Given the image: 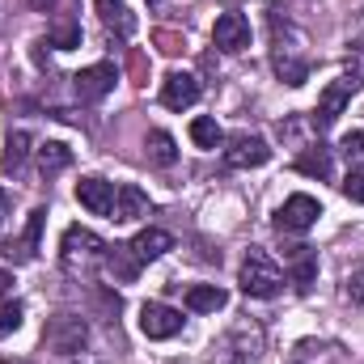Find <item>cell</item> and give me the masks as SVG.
<instances>
[{
    "instance_id": "obj_1",
    "label": "cell",
    "mask_w": 364,
    "mask_h": 364,
    "mask_svg": "<svg viewBox=\"0 0 364 364\" xmlns=\"http://www.w3.org/2000/svg\"><path fill=\"white\" fill-rule=\"evenodd\" d=\"M106 242L93 233V229H81V225H73V229H64V237H60V267L68 275H77V279H90L102 263H106Z\"/></svg>"
},
{
    "instance_id": "obj_2",
    "label": "cell",
    "mask_w": 364,
    "mask_h": 364,
    "mask_svg": "<svg viewBox=\"0 0 364 364\" xmlns=\"http://www.w3.org/2000/svg\"><path fill=\"white\" fill-rule=\"evenodd\" d=\"M272 68H275V77H279L284 85H305V81H309L305 43H301V34H296L288 21H284V30H279L275 9H272Z\"/></svg>"
},
{
    "instance_id": "obj_3",
    "label": "cell",
    "mask_w": 364,
    "mask_h": 364,
    "mask_svg": "<svg viewBox=\"0 0 364 364\" xmlns=\"http://www.w3.org/2000/svg\"><path fill=\"white\" fill-rule=\"evenodd\" d=\"M237 284H242L246 296H255V301H272V296H279V288H284V272H279V263H275L267 250L250 246L246 259H242Z\"/></svg>"
},
{
    "instance_id": "obj_4",
    "label": "cell",
    "mask_w": 364,
    "mask_h": 364,
    "mask_svg": "<svg viewBox=\"0 0 364 364\" xmlns=\"http://www.w3.org/2000/svg\"><path fill=\"white\" fill-rule=\"evenodd\" d=\"M263 352V331L255 322H237L233 331H225L212 352H208V364H255Z\"/></svg>"
},
{
    "instance_id": "obj_5",
    "label": "cell",
    "mask_w": 364,
    "mask_h": 364,
    "mask_svg": "<svg viewBox=\"0 0 364 364\" xmlns=\"http://www.w3.org/2000/svg\"><path fill=\"white\" fill-rule=\"evenodd\" d=\"M43 348L55 356H81L90 348V322L81 314H55L43 326Z\"/></svg>"
},
{
    "instance_id": "obj_6",
    "label": "cell",
    "mask_w": 364,
    "mask_h": 364,
    "mask_svg": "<svg viewBox=\"0 0 364 364\" xmlns=\"http://www.w3.org/2000/svg\"><path fill=\"white\" fill-rule=\"evenodd\" d=\"M360 90V77L356 73H343V77H335L322 97H318V110H314V127L318 132H326V127H335V119L348 110V102H352V93Z\"/></svg>"
},
{
    "instance_id": "obj_7",
    "label": "cell",
    "mask_w": 364,
    "mask_h": 364,
    "mask_svg": "<svg viewBox=\"0 0 364 364\" xmlns=\"http://www.w3.org/2000/svg\"><path fill=\"white\" fill-rule=\"evenodd\" d=\"M318 216H322V208H318L314 195H288L284 208L275 212V225H279L284 233H305V229L318 225Z\"/></svg>"
},
{
    "instance_id": "obj_8",
    "label": "cell",
    "mask_w": 364,
    "mask_h": 364,
    "mask_svg": "<svg viewBox=\"0 0 364 364\" xmlns=\"http://www.w3.org/2000/svg\"><path fill=\"white\" fill-rule=\"evenodd\" d=\"M267 161H272L267 140L263 136H250V132L233 136L229 149H225V166H233V170H255V166H267Z\"/></svg>"
},
{
    "instance_id": "obj_9",
    "label": "cell",
    "mask_w": 364,
    "mask_h": 364,
    "mask_svg": "<svg viewBox=\"0 0 364 364\" xmlns=\"http://www.w3.org/2000/svg\"><path fill=\"white\" fill-rule=\"evenodd\" d=\"M140 331L149 339H174L182 331V314L174 305H161V301H144L140 305Z\"/></svg>"
},
{
    "instance_id": "obj_10",
    "label": "cell",
    "mask_w": 364,
    "mask_h": 364,
    "mask_svg": "<svg viewBox=\"0 0 364 364\" xmlns=\"http://www.w3.org/2000/svg\"><path fill=\"white\" fill-rule=\"evenodd\" d=\"M212 43H216L220 51H246V47H250V17L237 13V9L220 13L216 26H212Z\"/></svg>"
},
{
    "instance_id": "obj_11",
    "label": "cell",
    "mask_w": 364,
    "mask_h": 364,
    "mask_svg": "<svg viewBox=\"0 0 364 364\" xmlns=\"http://www.w3.org/2000/svg\"><path fill=\"white\" fill-rule=\"evenodd\" d=\"M114 81H119L114 64H90V68H81V73L73 77V90H77L81 102H102L106 93L114 90Z\"/></svg>"
},
{
    "instance_id": "obj_12",
    "label": "cell",
    "mask_w": 364,
    "mask_h": 364,
    "mask_svg": "<svg viewBox=\"0 0 364 364\" xmlns=\"http://www.w3.org/2000/svg\"><path fill=\"white\" fill-rule=\"evenodd\" d=\"M43 220H47V208H34V212H30V220H26V229H21V237H9L0 255H4L9 263H30V259L38 255V233H43Z\"/></svg>"
},
{
    "instance_id": "obj_13",
    "label": "cell",
    "mask_w": 364,
    "mask_h": 364,
    "mask_svg": "<svg viewBox=\"0 0 364 364\" xmlns=\"http://www.w3.org/2000/svg\"><path fill=\"white\" fill-rule=\"evenodd\" d=\"M199 77H191V73H170L166 81H161V106H170V110H186V106H195L199 102Z\"/></svg>"
},
{
    "instance_id": "obj_14",
    "label": "cell",
    "mask_w": 364,
    "mask_h": 364,
    "mask_svg": "<svg viewBox=\"0 0 364 364\" xmlns=\"http://www.w3.org/2000/svg\"><path fill=\"white\" fill-rule=\"evenodd\" d=\"M93 9H97V17H102V26L114 34V38H132L136 34V13L123 4V0H93Z\"/></svg>"
},
{
    "instance_id": "obj_15",
    "label": "cell",
    "mask_w": 364,
    "mask_h": 364,
    "mask_svg": "<svg viewBox=\"0 0 364 364\" xmlns=\"http://www.w3.org/2000/svg\"><path fill=\"white\" fill-rule=\"evenodd\" d=\"M77 199H81V208H90L93 216H110L114 212V182L81 178L77 182Z\"/></svg>"
},
{
    "instance_id": "obj_16",
    "label": "cell",
    "mask_w": 364,
    "mask_h": 364,
    "mask_svg": "<svg viewBox=\"0 0 364 364\" xmlns=\"http://www.w3.org/2000/svg\"><path fill=\"white\" fill-rule=\"evenodd\" d=\"M127 246H132V255H136L140 263H153V259H161V255L174 250V237H170L166 229H140Z\"/></svg>"
},
{
    "instance_id": "obj_17",
    "label": "cell",
    "mask_w": 364,
    "mask_h": 364,
    "mask_svg": "<svg viewBox=\"0 0 364 364\" xmlns=\"http://www.w3.org/2000/svg\"><path fill=\"white\" fill-rule=\"evenodd\" d=\"M140 216H149V195H144L140 186L123 182V186L114 191V212H110V220H140Z\"/></svg>"
},
{
    "instance_id": "obj_18",
    "label": "cell",
    "mask_w": 364,
    "mask_h": 364,
    "mask_svg": "<svg viewBox=\"0 0 364 364\" xmlns=\"http://www.w3.org/2000/svg\"><path fill=\"white\" fill-rule=\"evenodd\" d=\"M225 301H229V292L216 288V284H195V288H186V309H191V314H216V309H225Z\"/></svg>"
},
{
    "instance_id": "obj_19",
    "label": "cell",
    "mask_w": 364,
    "mask_h": 364,
    "mask_svg": "<svg viewBox=\"0 0 364 364\" xmlns=\"http://www.w3.org/2000/svg\"><path fill=\"white\" fill-rule=\"evenodd\" d=\"M102 267L114 275L119 284H132V279H136V272H140L144 263H140V259L132 255V246H110V250H106V263H102Z\"/></svg>"
},
{
    "instance_id": "obj_20",
    "label": "cell",
    "mask_w": 364,
    "mask_h": 364,
    "mask_svg": "<svg viewBox=\"0 0 364 364\" xmlns=\"http://www.w3.org/2000/svg\"><path fill=\"white\" fill-rule=\"evenodd\" d=\"M38 170L51 178V174H60V170H68V161H73V149L68 144H60V140H47V144H38Z\"/></svg>"
},
{
    "instance_id": "obj_21",
    "label": "cell",
    "mask_w": 364,
    "mask_h": 364,
    "mask_svg": "<svg viewBox=\"0 0 364 364\" xmlns=\"http://www.w3.org/2000/svg\"><path fill=\"white\" fill-rule=\"evenodd\" d=\"M296 170L301 174H309V178H331V149H322V144H309L301 157H296Z\"/></svg>"
},
{
    "instance_id": "obj_22",
    "label": "cell",
    "mask_w": 364,
    "mask_h": 364,
    "mask_svg": "<svg viewBox=\"0 0 364 364\" xmlns=\"http://www.w3.org/2000/svg\"><path fill=\"white\" fill-rule=\"evenodd\" d=\"M26 157H30V132H13L9 144H4V174H21L26 170Z\"/></svg>"
},
{
    "instance_id": "obj_23",
    "label": "cell",
    "mask_w": 364,
    "mask_h": 364,
    "mask_svg": "<svg viewBox=\"0 0 364 364\" xmlns=\"http://www.w3.org/2000/svg\"><path fill=\"white\" fill-rule=\"evenodd\" d=\"M191 140H195L199 149H220V144H225V132H220V123H216V119L199 114V119L191 123Z\"/></svg>"
},
{
    "instance_id": "obj_24",
    "label": "cell",
    "mask_w": 364,
    "mask_h": 364,
    "mask_svg": "<svg viewBox=\"0 0 364 364\" xmlns=\"http://www.w3.org/2000/svg\"><path fill=\"white\" fill-rule=\"evenodd\" d=\"M144 149H149V157H153L157 166H174V161H178V149H174V136H170V132H149Z\"/></svg>"
},
{
    "instance_id": "obj_25",
    "label": "cell",
    "mask_w": 364,
    "mask_h": 364,
    "mask_svg": "<svg viewBox=\"0 0 364 364\" xmlns=\"http://www.w3.org/2000/svg\"><path fill=\"white\" fill-rule=\"evenodd\" d=\"M314 272H318V259L309 255V246H296V255H292V284H296V292L309 288Z\"/></svg>"
},
{
    "instance_id": "obj_26",
    "label": "cell",
    "mask_w": 364,
    "mask_h": 364,
    "mask_svg": "<svg viewBox=\"0 0 364 364\" xmlns=\"http://www.w3.org/2000/svg\"><path fill=\"white\" fill-rule=\"evenodd\" d=\"M21 314H26V305H21V301H13V296H0V335L17 331V326H21Z\"/></svg>"
},
{
    "instance_id": "obj_27",
    "label": "cell",
    "mask_w": 364,
    "mask_h": 364,
    "mask_svg": "<svg viewBox=\"0 0 364 364\" xmlns=\"http://www.w3.org/2000/svg\"><path fill=\"white\" fill-rule=\"evenodd\" d=\"M339 149L348 157V170H364V132H348Z\"/></svg>"
},
{
    "instance_id": "obj_28",
    "label": "cell",
    "mask_w": 364,
    "mask_h": 364,
    "mask_svg": "<svg viewBox=\"0 0 364 364\" xmlns=\"http://www.w3.org/2000/svg\"><path fill=\"white\" fill-rule=\"evenodd\" d=\"M51 47H60V51H68V47H81V26H73V21L55 26V30H51Z\"/></svg>"
},
{
    "instance_id": "obj_29",
    "label": "cell",
    "mask_w": 364,
    "mask_h": 364,
    "mask_svg": "<svg viewBox=\"0 0 364 364\" xmlns=\"http://www.w3.org/2000/svg\"><path fill=\"white\" fill-rule=\"evenodd\" d=\"M343 195H348L352 203H364V170H348V178H343Z\"/></svg>"
},
{
    "instance_id": "obj_30",
    "label": "cell",
    "mask_w": 364,
    "mask_h": 364,
    "mask_svg": "<svg viewBox=\"0 0 364 364\" xmlns=\"http://www.w3.org/2000/svg\"><path fill=\"white\" fill-rule=\"evenodd\" d=\"M343 296H348V301H356V305H364V267H356V272L348 275V284H343Z\"/></svg>"
},
{
    "instance_id": "obj_31",
    "label": "cell",
    "mask_w": 364,
    "mask_h": 364,
    "mask_svg": "<svg viewBox=\"0 0 364 364\" xmlns=\"http://www.w3.org/2000/svg\"><path fill=\"white\" fill-rule=\"evenodd\" d=\"M157 43H161V51H166V55H178V51H182L178 34H166V30H161V34H157Z\"/></svg>"
},
{
    "instance_id": "obj_32",
    "label": "cell",
    "mask_w": 364,
    "mask_h": 364,
    "mask_svg": "<svg viewBox=\"0 0 364 364\" xmlns=\"http://www.w3.org/2000/svg\"><path fill=\"white\" fill-rule=\"evenodd\" d=\"M26 4H30V9H38V13H55L64 0H26Z\"/></svg>"
},
{
    "instance_id": "obj_33",
    "label": "cell",
    "mask_w": 364,
    "mask_h": 364,
    "mask_svg": "<svg viewBox=\"0 0 364 364\" xmlns=\"http://www.w3.org/2000/svg\"><path fill=\"white\" fill-rule=\"evenodd\" d=\"M4 216H9V195L0 191V225H4Z\"/></svg>"
},
{
    "instance_id": "obj_34",
    "label": "cell",
    "mask_w": 364,
    "mask_h": 364,
    "mask_svg": "<svg viewBox=\"0 0 364 364\" xmlns=\"http://www.w3.org/2000/svg\"><path fill=\"white\" fill-rule=\"evenodd\" d=\"M4 284H9V275H0V288H4Z\"/></svg>"
},
{
    "instance_id": "obj_35",
    "label": "cell",
    "mask_w": 364,
    "mask_h": 364,
    "mask_svg": "<svg viewBox=\"0 0 364 364\" xmlns=\"http://www.w3.org/2000/svg\"><path fill=\"white\" fill-rule=\"evenodd\" d=\"M153 4H157V0H153Z\"/></svg>"
}]
</instances>
